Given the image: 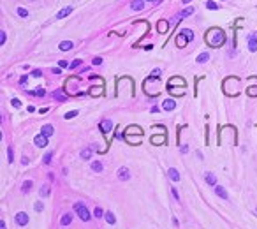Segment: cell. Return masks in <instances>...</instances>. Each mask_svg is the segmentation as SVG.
Masks as SVG:
<instances>
[{"mask_svg": "<svg viewBox=\"0 0 257 229\" xmlns=\"http://www.w3.org/2000/svg\"><path fill=\"white\" fill-rule=\"evenodd\" d=\"M99 129L102 134H108L111 132V129H113V123H111V120H102L99 123Z\"/></svg>", "mask_w": 257, "mask_h": 229, "instance_id": "277c9868", "label": "cell"}, {"mask_svg": "<svg viewBox=\"0 0 257 229\" xmlns=\"http://www.w3.org/2000/svg\"><path fill=\"white\" fill-rule=\"evenodd\" d=\"M74 211L78 213V217L83 220V222H88V220L92 219V215H90V211H88V208H86V205L81 203V201L74 203Z\"/></svg>", "mask_w": 257, "mask_h": 229, "instance_id": "7a4b0ae2", "label": "cell"}, {"mask_svg": "<svg viewBox=\"0 0 257 229\" xmlns=\"http://www.w3.org/2000/svg\"><path fill=\"white\" fill-rule=\"evenodd\" d=\"M206 182H208L210 185H213V187L217 185V178H215V176H213L211 173H206Z\"/></svg>", "mask_w": 257, "mask_h": 229, "instance_id": "ffe728a7", "label": "cell"}, {"mask_svg": "<svg viewBox=\"0 0 257 229\" xmlns=\"http://www.w3.org/2000/svg\"><path fill=\"white\" fill-rule=\"evenodd\" d=\"M167 174H169V178H171L173 182H180V174H178V171H176L175 168H171V169L167 171Z\"/></svg>", "mask_w": 257, "mask_h": 229, "instance_id": "9a60e30c", "label": "cell"}, {"mask_svg": "<svg viewBox=\"0 0 257 229\" xmlns=\"http://www.w3.org/2000/svg\"><path fill=\"white\" fill-rule=\"evenodd\" d=\"M14 220H16V224H18V226L23 228V226H27V224H28V215H27L25 211H20V213L14 217Z\"/></svg>", "mask_w": 257, "mask_h": 229, "instance_id": "3957f363", "label": "cell"}, {"mask_svg": "<svg viewBox=\"0 0 257 229\" xmlns=\"http://www.w3.org/2000/svg\"><path fill=\"white\" fill-rule=\"evenodd\" d=\"M248 49H250V51H256V49H257L256 35H250V37H248Z\"/></svg>", "mask_w": 257, "mask_h": 229, "instance_id": "2e32d148", "label": "cell"}, {"mask_svg": "<svg viewBox=\"0 0 257 229\" xmlns=\"http://www.w3.org/2000/svg\"><path fill=\"white\" fill-rule=\"evenodd\" d=\"M0 229H7V226H5V222H4V220L0 222Z\"/></svg>", "mask_w": 257, "mask_h": 229, "instance_id": "ee69618b", "label": "cell"}, {"mask_svg": "<svg viewBox=\"0 0 257 229\" xmlns=\"http://www.w3.org/2000/svg\"><path fill=\"white\" fill-rule=\"evenodd\" d=\"M34 145L39 146V148H44V146L48 145V137L42 136V134H41V136H35V137H34Z\"/></svg>", "mask_w": 257, "mask_h": 229, "instance_id": "8992f818", "label": "cell"}, {"mask_svg": "<svg viewBox=\"0 0 257 229\" xmlns=\"http://www.w3.org/2000/svg\"><path fill=\"white\" fill-rule=\"evenodd\" d=\"M30 95H37V97H42L44 94H46V90L44 88H39V90H32V92H28Z\"/></svg>", "mask_w": 257, "mask_h": 229, "instance_id": "603a6c76", "label": "cell"}, {"mask_svg": "<svg viewBox=\"0 0 257 229\" xmlns=\"http://www.w3.org/2000/svg\"><path fill=\"white\" fill-rule=\"evenodd\" d=\"M92 169L95 173H102L104 166H102V162H99V160H94V162H92Z\"/></svg>", "mask_w": 257, "mask_h": 229, "instance_id": "e0dca14e", "label": "cell"}, {"mask_svg": "<svg viewBox=\"0 0 257 229\" xmlns=\"http://www.w3.org/2000/svg\"><path fill=\"white\" fill-rule=\"evenodd\" d=\"M94 215H95V217H97V219H102V217H104V215H106V213H104V211L100 210V208H95V211H94Z\"/></svg>", "mask_w": 257, "mask_h": 229, "instance_id": "f546056e", "label": "cell"}, {"mask_svg": "<svg viewBox=\"0 0 257 229\" xmlns=\"http://www.w3.org/2000/svg\"><path fill=\"white\" fill-rule=\"evenodd\" d=\"M171 192H173V196H175V199H176V201H180V196H178V192H176V189H175V187L171 189Z\"/></svg>", "mask_w": 257, "mask_h": 229, "instance_id": "f35d334b", "label": "cell"}, {"mask_svg": "<svg viewBox=\"0 0 257 229\" xmlns=\"http://www.w3.org/2000/svg\"><path fill=\"white\" fill-rule=\"evenodd\" d=\"M118 178L122 180V182H127V180H130V171H129V168H120L118 169Z\"/></svg>", "mask_w": 257, "mask_h": 229, "instance_id": "5b68a950", "label": "cell"}, {"mask_svg": "<svg viewBox=\"0 0 257 229\" xmlns=\"http://www.w3.org/2000/svg\"><path fill=\"white\" fill-rule=\"evenodd\" d=\"M72 9H74L72 5H69V7H65V9H62V11H60L58 14H57V18L60 19V18H65V16H69V14L72 13Z\"/></svg>", "mask_w": 257, "mask_h": 229, "instance_id": "30bf717a", "label": "cell"}, {"mask_svg": "<svg viewBox=\"0 0 257 229\" xmlns=\"http://www.w3.org/2000/svg\"><path fill=\"white\" fill-rule=\"evenodd\" d=\"M71 222H72V215H71V213H63L62 219H60V224H62V226H69Z\"/></svg>", "mask_w": 257, "mask_h": 229, "instance_id": "9c48e42d", "label": "cell"}, {"mask_svg": "<svg viewBox=\"0 0 257 229\" xmlns=\"http://www.w3.org/2000/svg\"><path fill=\"white\" fill-rule=\"evenodd\" d=\"M215 194H217L218 197H222V199H229V194H227V191H225L224 187H220V185H215Z\"/></svg>", "mask_w": 257, "mask_h": 229, "instance_id": "52a82bcc", "label": "cell"}, {"mask_svg": "<svg viewBox=\"0 0 257 229\" xmlns=\"http://www.w3.org/2000/svg\"><path fill=\"white\" fill-rule=\"evenodd\" d=\"M42 208H44V206H42V203H37V205H35V210H37V211H42Z\"/></svg>", "mask_w": 257, "mask_h": 229, "instance_id": "b9f144b4", "label": "cell"}, {"mask_svg": "<svg viewBox=\"0 0 257 229\" xmlns=\"http://www.w3.org/2000/svg\"><path fill=\"white\" fill-rule=\"evenodd\" d=\"M176 108V102L173 100V99H167V100H164V109L166 111H173Z\"/></svg>", "mask_w": 257, "mask_h": 229, "instance_id": "ba28073f", "label": "cell"}, {"mask_svg": "<svg viewBox=\"0 0 257 229\" xmlns=\"http://www.w3.org/2000/svg\"><path fill=\"white\" fill-rule=\"evenodd\" d=\"M206 7H208V9H211V11H213V9L217 11V9H218V5L215 4V2H211V0H210V2H206Z\"/></svg>", "mask_w": 257, "mask_h": 229, "instance_id": "f1b7e54d", "label": "cell"}, {"mask_svg": "<svg viewBox=\"0 0 257 229\" xmlns=\"http://www.w3.org/2000/svg\"><path fill=\"white\" fill-rule=\"evenodd\" d=\"M181 34H183V37L187 39V41H192V39H194L192 30H187V28H185V30H181Z\"/></svg>", "mask_w": 257, "mask_h": 229, "instance_id": "44dd1931", "label": "cell"}, {"mask_svg": "<svg viewBox=\"0 0 257 229\" xmlns=\"http://www.w3.org/2000/svg\"><path fill=\"white\" fill-rule=\"evenodd\" d=\"M79 65H81V60H74L72 64H69V67H71V69H76V67H79Z\"/></svg>", "mask_w": 257, "mask_h": 229, "instance_id": "e575fe53", "label": "cell"}, {"mask_svg": "<svg viewBox=\"0 0 257 229\" xmlns=\"http://www.w3.org/2000/svg\"><path fill=\"white\" fill-rule=\"evenodd\" d=\"M53 132H55V131H53V125H49V123H48V125H44V127H42V132H41V134H42V136H46V137H49Z\"/></svg>", "mask_w": 257, "mask_h": 229, "instance_id": "5bb4252c", "label": "cell"}, {"mask_svg": "<svg viewBox=\"0 0 257 229\" xmlns=\"http://www.w3.org/2000/svg\"><path fill=\"white\" fill-rule=\"evenodd\" d=\"M5 41H7V34H5V30H0V44L4 46V44H5Z\"/></svg>", "mask_w": 257, "mask_h": 229, "instance_id": "4316f807", "label": "cell"}, {"mask_svg": "<svg viewBox=\"0 0 257 229\" xmlns=\"http://www.w3.org/2000/svg\"><path fill=\"white\" fill-rule=\"evenodd\" d=\"M74 116H78V111H69V113H65V120H71V118H74Z\"/></svg>", "mask_w": 257, "mask_h": 229, "instance_id": "83f0119b", "label": "cell"}, {"mask_svg": "<svg viewBox=\"0 0 257 229\" xmlns=\"http://www.w3.org/2000/svg\"><path fill=\"white\" fill-rule=\"evenodd\" d=\"M16 13H18V16H21V18H27V16H28V11H27V9H23V7H18V9H16Z\"/></svg>", "mask_w": 257, "mask_h": 229, "instance_id": "d4e9b609", "label": "cell"}, {"mask_svg": "<svg viewBox=\"0 0 257 229\" xmlns=\"http://www.w3.org/2000/svg\"><path fill=\"white\" fill-rule=\"evenodd\" d=\"M160 74H162V71H160V69H155V71L152 72V76H150V79H155V78H160Z\"/></svg>", "mask_w": 257, "mask_h": 229, "instance_id": "4dcf8cb0", "label": "cell"}, {"mask_svg": "<svg viewBox=\"0 0 257 229\" xmlns=\"http://www.w3.org/2000/svg\"><path fill=\"white\" fill-rule=\"evenodd\" d=\"M192 13H194V9H192V7H189V9L181 11V14H180V16H189V14H192Z\"/></svg>", "mask_w": 257, "mask_h": 229, "instance_id": "d6a6232c", "label": "cell"}, {"mask_svg": "<svg viewBox=\"0 0 257 229\" xmlns=\"http://www.w3.org/2000/svg\"><path fill=\"white\" fill-rule=\"evenodd\" d=\"M58 65H60V69H62V67H67V65H69V64H67V62H65V60H60V62H58Z\"/></svg>", "mask_w": 257, "mask_h": 229, "instance_id": "ab89813d", "label": "cell"}, {"mask_svg": "<svg viewBox=\"0 0 257 229\" xmlns=\"http://www.w3.org/2000/svg\"><path fill=\"white\" fill-rule=\"evenodd\" d=\"M92 153H94V152H92V148H83L79 155H81V159H83V160H88V159H92Z\"/></svg>", "mask_w": 257, "mask_h": 229, "instance_id": "8fae6325", "label": "cell"}, {"mask_svg": "<svg viewBox=\"0 0 257 229\" xmlns=\"http://www.w3.org/2000/svg\"><path fill=\"white\" fill-rule=\"evenodd\" d=\"M27 78H28V76H23V78H21V79H20V85H21V86H23V85L27 83Z\"/></svg>", "mask_w": 257, "mask_h": 229, "instance_id": "7bdbcfd3", "label": "cell"}, {"mask_svg": "<svg viewBox=\"0 0 257 229\" xmlns=\"http://www.w3.org/2000/svg\"><path fill=\"white\" fill-rule=\"evenodd\" d=\"M32 76H34V78H41V76H42V72H41L39 69H35V71L32 72Z\"/></svg>", "mask_w": 257, "mask_h": 229, "instance_id": "74e56055", "label": "cell"}, {"mask_svg": "<svg viewBox=\"0 0 257 229\" xmlns=\"http://www.w3.org/2000/svg\"><path fill=\"white\" fill-rule=\"evenodd\" d=\"M148 2H158V0H148Z\"/></svg>", "mask_w": 257, "mask_h": 229, "instance_id": "f6af8a7d", "label": "cell"}, {"mask_svg": "<svg viewBox=\"0 0 257 229\" xmlns=\"http://www.w3.org/2000/svg\"><path fill=\"white\" fill-rule=\"evenodd\" d=\"M104 219L108 220V224H116V217L111 213V211H106V215H104Z\"/></svg>", "mask_w": 257, "mask_h": 229, "instance_id": "ac0fdd59", "label": "cell"}, {"mask_svg": "<svg viewBox=\"0 0 257 229\" xmlns=\"http://www.w3.org/2000/svg\"><path fill=\"white\" fill-rule=\"evenodd\" d=\"M176 42H178V46H183V44H185V37H183V34H180V35H178Z\"/></svg>", "mask_w": 257, "mask_h": 229, "instance_id": "836d02e7", "label": "cell"}, {"mask_svg": "<svg viewBox=\"0 0 257 229\" xmlns=\"http://www.w3.org/2000/svg\"><path fill=\"white\" fill-rule=\"evenodd\" d=\"M72 46H74V44H72L71 41H62V42H60V46H58V48L62 49V51H69V49H71Z\"/></svg>", "mask_w": 257, "mask_h": 229, "instance_id": "4fadbf2b", "label": "cell"}, {"mask_svg": "<svg viewBox=\"0 0 257 229\" xmlns=\"http://www.w3.org/2000/svg\"><path fill=\"white\" fill-rule=\"evenodd\" d=\"M34 187V182L32 180H27V182H23V185H21V191H23V194H27V192H30V189Z\"/></svg>", "mask_w": 257, "mask_h": 229, "instance_id": "7c38bea8", "label": "cell"}, {"mask_svg": "<svg viewBox=\"0 0 257 229\" xmlns=\"http://www.w3.org/2000/svg\"><path fill=\"white\" fill-rule=\"evenodd\" d=\"M132 9H134V11H141V9H144L143 0H134V2H132Z\"/></svg>", "mask_w": 257, "mask_h": 229, "instance_id": "d6986e66", "label": "cell"}, {"mask_svg": "<svg viewBox=\"0 0 257 229\" xmlns=\"http://www.w3.org/2000/svg\"><path fill=\"white\" fill-rule=\"evenodd\" d=\"M51 157H53V152H48L44 157H42V160H44V164H49L51 162Z\"/></svg>", "mask_w": 257, "mask_h": 229, "instance_id": "484cf974", "label": "cell"}, {"mask_svg": "<svg viewBox=\"0 0 257 229\" xmlns=\"http://www.w3.org/2000/svg\"><path fill=\"white\" fill-rule=\"evenodd\" d=\"M206 41H208V44H210L211 48H218V46H222V44L225 42V35H224L222 30L211 28V30L208 32V35H206Z\"/></svg>", "mask_w": 257, "mask_h": 229, "instance_id": "6da1fadb", "label": "cell"}, {"mask_svg": "<svg viewBox=\"0 0 257 229\" xmlns=\"http://www.w3.org/2000/svg\"><path fill=\"white\" fill-rule=\"evenodd\" d=\"M53 97H55L57 100H60V102H65V100H67V97L63 95L62 92H55V94H53Z\"/></svg>", "mask_w": 257, "mask_h": 229, "instance_id": "7402d4cb", "label": "cell"}, {"mask_svg": "<svg viewBox=\"0 0 257 229\" xmlns=\"http://www.w3.org/2000/svg\"><path fill=\"white\" fill-rule=\"evenodd\" d=\"M99 64H102V58H94V65H99Z\"/></svg>", "mask_w": 257, "mask_h": 229, "instance_id": "60d3db41", "label": "cell"}, {"mask_svg": "<svg viewBox=\"0 0 257 229\" xmlns=\"http://www.w3.org/2000/svg\"><path fill=\"white\" fill-rule=\"evenodd\" d=\"M49 194V187L48 185H42V189H41V196H48Z\"/></svg>", "mask_w": 257, "mask_h": 229, "instance_id": "1f68e13d", "label": "cell"}, {"mask_svg": "<svg viewBox=\"0 0 257 229\" xmlns=\"http://www.w3.org/2000/svg\"><path fill=\"white\" fill-rule=\"evenodd\" d=\"M11 104H13L14 108H21V100H20V99H13V100H11Z\"/></svg>", "mask_w": 257, "mask_h": 229, "instance_id": "d590c367", "label": "cell"}, {"mask_svg": "<svg viewBox=\"0 0 257 229\" xmlns=\"http://www.w3.org/2000/svg\"><path fill=\"white\" fill-rule=\"evenodd\" d=\"M208 58H210L208 53H201V55L197 57V62H199V64H204V62H208Z\"/></svg>", "mask_w": 257, "mask_h": 229, "instance_id": "cb8c5ba5", "label": "cell"}, {"mask_svg": "<svg viewBox=\"0 0 257 229\" xmlns=\"http://www.w3.org/2000/svg\"><path fill=\"white\" fill-rule=\"evenodd\" d=\"M7 157H9V162L14 160V155H13V148H7Z\"/></svg>", "mask_w": 257, "mask_h": 229, "instance_id": "8d00e7d4", "label": "cell"}]
</instances>
